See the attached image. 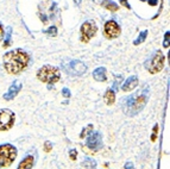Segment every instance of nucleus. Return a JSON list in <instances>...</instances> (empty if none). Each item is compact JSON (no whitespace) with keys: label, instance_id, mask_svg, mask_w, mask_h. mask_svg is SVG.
<instances>
[{"label":"nucleus","instance_id":"obj_24","mask_svg":"<svg viewBox=\"0 0 170 169\" xmlns=\"http://www.w3.org/2000/svg\"><path fill=\"white\" fill-rule=\"evenodd\" d=\"M62 94H63V97L69 98L70 97V91H69L68 88H63V90H62Z\"/></svg>","mask_w":170,"mask_h":169},{"label":"nucleus","instance_id":"obj_1","mask_svg":"<svg viewBox=\"0 0 170 169\" xmlns=\"http://www.w3.org/2000/svg\"><path fill=\"white\" fill-rule=\"evenodd\" d=\"M4 67L8 74H19L29 66L30 56L22 49H14L4 55Z\"/></svg>","mask_w":170,"mask_h":169},{"label":"nucleus","instance_id":"obj_14","mask_svg":"<svg viewBox=\"0 0 170 169\" xmlns=\"http://www.w3.org/2000/svg\"><path fill=\"white\" fill-rule=\"evenodd\" d=\"M33 163H35V158H33V156L29 155V156H26L23 161L20 162L18 169H32Z\"/></svg>","mask_w":170,"mask_h":169},{"label":"nucleus","instance_id":"obj_3","mask_svg":"<svg viewBox=\"0 0 170 169\" xmlns=\"http://www.w3.org/2000/svg\"><path fill=\"white\" fill-rule=\"evenodd\" d=\"M37 79L44 82V84H55L57 81H59L61 79V72L57 67L54 66H49V64H45L42 68L38 69L37 72Z\"/></svg>","mask_w":170,"mask_h":169},{"label":"nucleus","instance_id":"obj_19","mask_svg":"<svg viewBox=\"0 0 170 169\" xmlns=\"http://www.w3.org/2000/svg\"><path fill=\"white\" fill-rule=\"evenodd\" d=\"M44 33H45V35H49V36H51V37H55L57 35V28H56V26H51V28H49L47 30H44Z\"/></svg>","mask_w":170,"mask_h":169},{"label":"nucleus","instance_id":"obj_15","mask_svg":"<svg viewBox=\"0 0 170 169\" xmlns=\"http://www.w3.org/2000/svg\"><path fill=\"white\" fill-rule=\"evenodd\" d=\"M105 101L107 105H113L114 101H116V94H114V91L113 90H108L105 94Z\"/></svg>","mask_w":170,"mask_h":169},{"label":"nucleus","instance_id":"obj_9","mask_svg":"<svg viewBox=\"0 0 170 169\" xmlns=\"http://www.w3.org/2000/svg\"><path fill=\"white\" fill-rule=\"evenodd\" d=\"M104 33L107 38L110 39H113V38H117L119 35H120V26L118 25L117 22L114 20H108L105 24V28H104Z\"/></svg>","mask_w":170,"mask_h":169},{"label":"nucleus","instance_id":"obj_26","mask_svg":"<svg viewBox=\"0 0 170 169\" xmlns=\"http://www.w3.org/2000/svg\"><path fill=\"white\" fill-rule=\"evenodd\" d=\"M120 3H121L123 6L127 7V8H131V6H130V4H129V0H120Z\"/></svg>","mask_w":170,"mask_h":169},{"label":"nucleus","instance_id":"obj_23","mask_svg":"<svg viewBox=\"0 0 170 169\" xmlns=\"http://www.w3.org/2000/svg\"><path fill=\"white\" fill-rule=\"evenodd\" d=\"M51 149H53V145L50 144L49 142H45V144H44V150L47 151V152H49V151H51Z\"/></svg>","mask_w":170,"mask_h":169},{"label":"nucleus","instance_id":"obj_25","mask_svg":"<svg viewBox=\"0 0 170 169\" xmlns=\"http://www.w3.org/2000/svg\"><path fill=\"white\" fill-rule=\"evenodd\" d=\"M120 81H121V76H118V79L116 80L114 84H113V88H114V90H117L118 88V86H119V84H120Z\"/></svg>","mask_w":170,"mask_h":169},{"label":"nucleus","instance_id":"obj_6","mask_svg":"<svg viewBox=\"0 0 170 169\" xmlns=\"http://www.w3.org/2000/svg\"><path fill=\"white\" fill-rule=\"evenodd\" d=\"M96 25L94 22L92 20H88V22H85L80 29V38L83 43H87L89 42L92 38L94 37V35L96 33Z\"/></svg>","mask_w":170,"mask_h":169},{"label":"nucleus","instance_id":"obj_5","mask_svg":"<svg viewBox=\"0 0 170 169\" xmlns=\"http://www.w3.org/2000/svg\"><path fill=\"white\" fill-rule=\"evenodd\" d=\"M164 55L162 54V51H156L155 54L152 55V57L147 61L145 63V67L147 68V70L150 74H156V73H159L163 67H164Z\"/></svg>","mask_w":170,"mask_h":169},{"label":"nucleus","instance_id":"obj_2","mask_svg":"<svg viewBox=\"0 0 170 169\" xmlns=\"http://www.w3.org/2000/svg\"><path fill=\"white\" fill-rule=\"evenodd\" d=\"M149 99V88H143L139 93L132 94L123 100V110L125 115H135L139 113L147 105Z\"/></svg>","mask_w":170,"mask_h":169},{"label":"nucleus","instance_id":"obj_32","mask_svg":"<svg viewBox=\"0 0 170 169\" xmlns=\"http://www.w3.org/2000/svg\"><path fill=\"white\" fill-rule=\"evenodd\" d=\"M0 74H1V69H0Z\"/></svg>","mask_w":170,"mask_h":169},{"label":"nucleus","instance_id":"obj_11","mask_svg":"<svg viewBox=\"0 0 170 169\" xmlns=\"http://www.w3.org/2000/svg\"><path fill=\"white\" fill-rule=\"evenodd\" d=\"M20 90H22V82H20L19 80H16V81L10 86L7 93L4 94V99H5V100H12L13 98L17 97V94L20 92Z\"/></svg>","mask_w":170,"mask_h":169},{"label":"nucleus","instance_id":"obj_27","mask_svg":"<svg viewBox=\"0 0 170 169\" xmlns=\"http://www.w3.org/2000/svg\"><path fill=\"white\" fill-rule=\"evenodd\" d=\"M147 3H149V5H151V6H156L157 3H158V0H147Z\"/></svg>","mask_w":170,"mask_h":169},{"label":"nucleus","instance_id":"obj_18","mask_svg":"<svg viewBox=\"0 0 170 169\" xmlns=\"http://www.w3.org/2000/svg\"><path fill=\"white\" fill-rule=\"evenodd\" d=\"M147 31H143V32H141L139 36H138V38L133 42V44H135V45H138V44L143 43L145 39H147Z\"/></svg>","mask_w":170,"mask_h":169},{"label":"nucleus","instance_id":"obj_20","mask_svg":"<svg viewBox=\"0 0 170 169\" xmlns=\"http://www.w3.org/2000/svg\"><path fill=\"white\" fill-rule=\"evenodd\" d=\"M11 35H12V29L11 28H8V29H7V33H6V39H5V42H4V48H6V47H8V45H10Z\"/></svg>","mask_w":170,"mask_h":169},{"label":"nucleus","instance_id":"obj_10","mask_svg":"<svg viewBox=\"0 0 170 169\" xmlns=\"http://www.w3.org/2000/svg\"><path fill=\"white\" fill-rule=\"evenodd\" d=\"M102 145V139H101V135L99 132H93L88 136L87 138V148L95 152L101 148Z\"/></svg>","mask_w":170,"mask_h":169},{"label":"nucleus","instance_id":"obj_21","mask_svg":"<svg viewBox=\"0 0 170 169\" xmlns=\"http://www.w3.org/2000/svg\"><path fill=\"white\" fill-rule=\"evenodd\" d=\"M169 36H170V32L167 31V33H165V36H164V42H163V47H164V48H169Z\"/></svg>","mask_w":170,"mask_h":169},{"label":"nucleus","instance_id":"obj_17","mask_svg":"<svg viewBox=\"0 0 170 169\" xmlns=\"http://www.w3.org/2000/svg\"><path fill=\"white\" fill-rule=\"evenodd\" d=\"M82 167L85 169H95L96 168V162L94 161L93 158H88V157H86L85 161L82 162Z\"/></svg>","mask_w":170,"mask_h":169},{"label":"nucleus","instance_id":"obj_31","mask_svg":"<svg viewBox=\"0 0 170 169\" xmlns=\"http://www.w3.org/2000/svg\"><path fill=\"white\" fill-rule=\"evenodd\" d=\"M142 1H147V0H142Z\"/></svg>","mask_w":170,"mask_h":169},{"label":"nucleus","instance_id":"obj_33","mask_svg":"<svg viewBox=\"0 0 170 169\" xmlns=\"http://www.w3.org/2000/svg\"><path fill=\"white\" fill-rule=\"evenodd\" d=\"M75 1H76V3H77V0H75Z\"/></svg>","mask_w":170,"mask_h":169},{"label":"nucleus","instance_id":"obj_13","mask_svg":"<svg viewBox=\"0 0 170 169\" xmlns=\"http://www.w3.org/2000/svg\"><path fill=\"white\" fill-rule=\"evenodd\" d=\"M93 78L95 79L96 81H99V82L106 81V79H107L106 68H104V67H99V68H96V69L93 72Z\"/></svg>","mask_w":170,"mask_h":169},{"label":"nucleus","instance_id":"obj_12","mask_svg":"<svg viewBox=\"0 0 170 169\" xmlns=\"http://www.w3.org/2000/svg\"><path fill=\"white\" fill-rule=\"evenodd\" d=\"M137 84H138V79H137V76L132 75V76H130V78L124 82L121 88H123L124 92H130V91H132V90H135L136 87H137Z\"/></svg>","mask_w":170,"mask_h":169},{"label":"nucleus","instance_id":"obj_22","mask_svg":"<svg viewBox=\"0 0 170 169\" xmlns=\"http://www.w3.org/2000/svg\"><path fill=\"white\" fill-rule=\"evenodd\" d=\"M76 150L75 149H73V150H70V152H69V156H70V158L73 160V161H75L76 160Z\"/></svg>","mask_w":170,"mask_h":169},{"label":"nucleus","instance_id":"obj_16","mask_svg":"<svg viewBox=\"0 0 170 169\" xmlns=\"http://www.w3.org/2000/svg\"><path fill=\"white\" fill-rule=\"evenodd\" d=\"M101 5H102V7H105V8L110 10V11H113V12H114V11H117L118 8H119L117 4H116V3H113V1H111V0H104Z\"/></svg>","mask_w":170,"mask_h":169},{"label":"nucleus","instance_id":"obj_4","mask_svg":"<svg viewBox=\"0 0 170 169\" xmlns=\"http://www.w3.org/2000/svg\"><path fill=\"white\" fill-rule=\"evenodd\" d=\"M17 157V149L11 144L0 145V167H8Z\"/></svg>","mask_w":170,"mask_h":169},{"label":"nucleus","instance_id":"obj_8","mask_svg":"<svg viewBox=\"0 0 170 169\" xmlns=\"http://www.w3.org/2000/svg\"><path fill=\"white\" fill-rule=\"evenodd\" d=\"M64 69L67 70V73H69L71 75H75V76H80V75H83L86 70H87V67L86 64L79 60H74L70 61L68 64L64 66Z\"/></svg>","mask_w":170,"mask_h":169},{"label":"nucleus","instance_id":"obj_7","mask_svg":"<svg viewBox=\"0 0 170 169\" xmlns=\"http://www.w3.org/2000/svg\"><path fill=\"white\" fill-rule=\"evenodd\" d=\"M14 124V113L7 109L0 110V131L10 130Z\"/></svg>","mask_w":170,"mask_h":169},{"label":"nucleus","instance_id":"obj_30","mask_svg":"<svg viewBox=\"0 0 170 169\" xmlns=\"http://www.w3.org/2000/svg\"><path fill=\"white\" fill-rule=\"evenodd\" d=\"M3 35H4V30H3V26H1V24H0V38L3 37Z\"/></svg>","mask_w":170,"mask_h":169},{"label":"nucleus","instance_id":"obj_29","mask_svg":"<svg viewBox=\"0 0 170 169\" xmlns=\"http://www.w3.org/2000/svg\"><path fill=\"white\" fill-rule=\"evenodd\" d=\"M156 135H157V125L153 127V135H152V137H151V139H152V141H155V137H156Z\"/></svg>","mask_w":170,"mask_h":169},{"label":"nucleus","instance_id":"obj_28","mask_svg":"<svg viewBox=\"0 0 170 169\" xmlns=\"http://www.w3.org/2000/svg\"><path fill=\"white\" fill-rule=\"evenodd\" d=\"M125 169H135V168H133V164H132V163L127 162L125 164Z\"/></svg>","mask_w":170,"mask_h":169}]
</instances>
